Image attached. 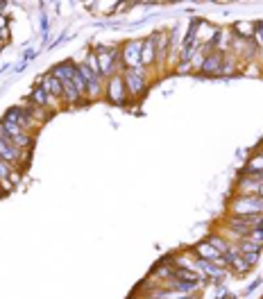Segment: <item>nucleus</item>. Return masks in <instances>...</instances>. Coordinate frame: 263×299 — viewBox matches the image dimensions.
Here are the masks:
<instances>
[{"label":"nucleus","instance_id":"f257e3e1","mask_svg":"<svg viewBox=\"0 0 263 299\" xmlns=\"http://www.w3.org/2000/svg\"><path fill=\"white\" fill-rule=\"evenodd\" d=\"M118 57H120V50H118V48H100V50H98L100 75H102V77L114 75V68H116V59Z\"/></svg>","mask_w":263,"mask_h":299},{"label":"nucleus","instance_id":"f03ea898","mask_svg":"<svg viewBox=\"0 0 263 299\" xmlns=\"http://www.w3.org/2000/svg\"><path fill=\"white\" fill-rule=\"evenodd\" d=\"M141 53H143V43L141 41L125 43L120 57H123V66L127 68V71H136V68H141Z\"/></svg>","mask_w":263,"mask_h":299},{"label":"nucleus","instance_id":"7ed1b4c3","mask_svg":"<svg viewBox=\"0 0 263 299\" xmlns=\"http://www.w3.org/2000/svg\"><path fill=\"white\" fill-rule=\"evenodd\" d=\"M0 159H2L5 163H9V165H18V163H21V159H23L21 150H18V147L2 134H0Z\"/></svg>","mask_w":263,"mask_h":299},{"label":"nucleus","instance_id":"20e7f679","mask_svg":"<svg viewBox=\"0 0 263 299\" xmlns=\"http://www.w3.org/2000/svg\"><path fill=\"white\" fill-rule=\"evenodd\" d=\"M123 80H125V88L129 91V95H132V98H136V95H141L143 91H146V82H143V68L127 71Z\"/></svg>","mask_w":263,"mask_h":299},{"label":"nucleus","instance_id":"39448f33","mask_svg":"<svg viewBox=\"0 0 263 299\" xmlns=\"http://www.w3.org/2000/svg\"><path fill=\"white\" fill-rule=\"evenodd\" d=\"M77 71H80V75H82L84 84H87V95H88V98L98 95V93H100V82H102V77L95 75V73L91 71L87 64H77Z\"/></svg>","mask_w":263,"mask_h":299},{"label":"nucleus","instance_id":"423d86ee","mask_svg":"<svg viewBox=\"0 0 263 299\" xmlns=\"http://www.w3.org/2000/svg\"><path fill=\"white\" fill-rule=\"evenodd\" d=\"M29 118H32V116H29V111H28V109H23V107H12V109H7V113H5V120L18 125V127L25 129V132L32 127V120H29Z\"/></svg>","mask_w":263,"mask_h":299},{"label":"nucleus","instance_id":"0eeeda50","mask_svg":"<svg viewBox=\"0 0 263 299\" xmlns=\"http://www.w3.org/2000/svg\"><path fill=\"white\" fill-rule=\"evenodd\" d=\"M109 98H111V102H116V105H125V80L123 77H118V75H114L109 80Z\"/></svg>","mask_w":263,"mask_h":299},{"label":"nucleus","instance_id":"6e6552de","mask_svg":"<svg viewBox=\"0 0 263 299\" xmlns=\"http://www.w3.org/2000/svg\"><path fill=\"white\" fill-rule=\"evenodd\" d=\"M39 84L43 86V91L48 93V98H59V95H64V88H61V82H59V80L53 75V73H50V75L39 77Z\"/></svg>","mask_w":263,"mask_h":299},{"label":"nucleus","instance_id":"1a4fd4ad","mask_svg":"<svg viewBox=\"0 0 263 299\" xmlns=\"http://www.w3.org/2000/svg\"><path fill=\"white\" fill-rule=\"evenodd\" d=\"M220 66H222V54H220V53H211L209 57H205L202 73H205V75H218Z\"/></svg>","mask_w":263,"mask_h":299},{"label":"nucleus","instance_id":"9d476101","mask_svg":"<svg viewBox=\"0 0 263 299\" xmlns=\"http://www.w3.org/2000/svg\"><path fill=\"white\" fill-rule=\"evenodd\" d=\"M29 100H32V105L39 107V109H43V107H48V105H53V100L48 98V93L43 91L41 84H36V86L32 88V93H29Z\"/></svg>","mask_w":263,"mask_h":299},{"label":"nucleus","instance_id":"9b49d317","mask_svg":"<svg viewBox=\"0 0 263 299\" xmlns=\"http://www.w3.org/2000/svg\"><path fill=\"white\" fill-rule=\"evenodd\" d=\"M154 50H157V46H154V39H147V41H143V53H141V66L146 64H154Z\"/></svg>","mask_w":263,"mask_h":299},{"label":"nucleus","instance_id":"f8f14e48","mask_svg":"<svg viewBox=\"0 0 263 299\" xmlns=\"http://www.w3.org/2000/svg\"><path fill=\"white\" fill-rule=\"evenodd\" d=\"M238 252L240 254H259L261 252V245L259 243H254V241H247V238H243V241H238Z\"/></svg>","mask_w":263,"mask_h":299},{"label":"nucleus","instance_id":"ddd939ff","mask_svg":"<svg viewBox=\"0 0 263 299\" xmlns=\"http://www.w3.org/2000/svg\"><path fill=\"white\" fill-rule=\"evenodd\" d=\"M206 243H209L213 249H218L222 256H225V254L229 252V247H232L227 241H225V238H220V236H209V241H206Z\"/></svg>","mask_w":263,"mask_h":299},{"label":"nucleus","instance_id":"4468645a","mask_svg":"<svg viewBox=\"0 0 263 299\" xmlns=\"http://www.w3.org/2000/svg\"><path fill=\"white\" fill-rule=\"evenodd\" d=\"M61 88H64V95H66V102H70V105H75L77 100L82 98V95L77 93V88L73 86V82H61Z\"/></svg>","mask_w":263,"mask_h":299},{"label":"nucleus","instance_id":"2eb2a0df","mask_svg":"<svg viewBox=\"0 0 263 299\" xmlns=\"http://www.w3.org/2000/svg\"><path fill=\"white\" fill-rule=\"evenodd\" d=\"M41 29H43V32L48 29V18H46V14H41Z\"/></svg>","mask_w":263,"mask_h":299},{"label":"nucleus","instance_id":"dca6fc26","mask_svg":"<svg viewBox=\"0 0 263 299\" xmlns=\"http://www.w3.org/2000/svg\"><path fill=\"white\" fill-rule=\"evenodd\" d=\"M191 299H198V297H191Z\"/></svg>","mask_w":263,"mask_h":299}]
</instances>
